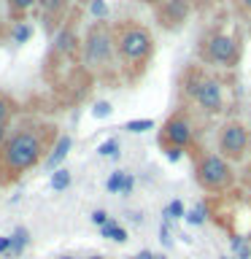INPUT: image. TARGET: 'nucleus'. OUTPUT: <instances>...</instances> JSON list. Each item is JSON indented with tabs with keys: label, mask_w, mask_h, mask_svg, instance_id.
<instances>
[{
	"label": "nucleus",
	"mask_w": 251,
	"mask_h": 259,
	"mask_svg": "<svg viewBox=\"0 0 251 259\" xmlns=\"http://www.w3.org/2000/svg\"><path fill=\"white\" fill-rule=\"evenodd\" d=\"M124 130L127 133H146V130H154V119H130Z\"/></svg>",
	"instance_id": "22"
},
{
	"label": "nucleus",
	"mask_w": 251,
	"mask_h": 259,
	"mask_svg": "<svg viewBox=\"0 0 251 259\" xmlns=\"http://www.w3.org/2000/svg\"><path fill=\"white\" fill-rule=\"evenodd\" d=\"M11 38H14V44H27V40L32 38V27H30L27 22H19V24L14 27Z\"/></svg>",
	"instance_id": "20"
},
{
	"label": "nucleus",
	"mask_w": 251,
	"mask_h": 259,
	"mask_svg": "<svg viewBox=\"0 0 251 259\" xmlns=\"http://www.w3.org/2000/svg\"><path fill=\"white\" fill-rule=\"evenodd\" d=\"M8 6H11L14 14H24V11H30L32 6H38V0H8Z\"/></svg>",
	"instance_id": "26"
},
{
	"label": "nucleus",
	"mask_w": 251,
	"mask_h": 259,
	"mask_svg": "<svg viewBox=\"0 0 251 259\" xmlns=\"http://www.w3.org/2000/svg\"><path fill=\"white\" fill-rule=\"evenodd\" d=\"M70 146H73V138H70V135H60V138H57V143L52 146V154H49V157L44 159V167L54 173V170L62 165V159L68 157Z\"/></svg>",
	"instance_id": "10"
},
{
	"label": "nucleus",
	"mask_w": 251,
	"mask_h": 259,
	"mask_svg": "<svg viewBox=\"0 0 251 259\" xmlns=\"http://www.w3.org/2000/svg\"><path fill=\"white\" fill-rule=\"evenodd\" d=\"M124 170H113V173L108 176V181H105V189H108L111 194H121V184H124Z\"/></svg>",
	"instance_id": "19"
},
{
	"label": "nucleus",
	"mask_w": 251,
	"mask_h": 259,
	"mask_svg": "<svg viewBox=\"0 0 251 259\" xmlns=\"http://www.w3.org/2000/svg\"><path fill=\"white\" fill-rule=\"evenodd\" d=\"M97 154H100V157H119V141L116 138L103 141L100 146H97Z\"/></svg>",
	"instance_id": "23"
},
{
	"label": "nucleus",
	"mask_w": 251,
	"mask_h": 259,
	"mask_svg": "<svg viewBox=\"0 0 251 259\" xmlns=\"http://www.w3.org/2000/svg\"><path fill=\"white\" fill-rule=\"evenodd\" d=\"M149 3H154V0H149Z\"/></svg>",
	"instance_id": "37"
},
{
	"label": "nucleus",
	"mask_w": 251,
	"mask_h": 259,
	"mask_svg": "<svg viewBox=\"0 0 251 259\" xmlns=\"http://www.w3.org/2000/svg\"><path fill=\"white\" fill-rule=\"evenodd\" d=\"M162 151H165L168 162H173V165H176V162H181V159H184V149H176V146H170V149H162Z\"/></svg>",
	"instance_id": "29"
},
{
	"label": "nucleus",
	"mask_w": 251,
	"mask_h": 259,
	"mask_svg": "<svg viewBox=\"0 0 251 259\" xmlns=\"http://www.w3.org/2000/svg\"><path fill=\"white\" fill-rule=\"evenodd\" d=\"M73 181V176H70V170L68 167H57L54 173H52V181H49V186H52L54 192H65L70 186Z\"/></svg>",
	"instance_id": "14"
},
{
	"label": "nucleus",
	"mask_w": 251,
	"mask_h": 259,
	"mask_svg": "<svg viewBox=\"0 0 251 259\" xmlns=\"http://www.w3.org/2000/svg\"><path fill=\"white\" fill-rule=\"evenodd\" d=\"M113 40H116V57L127 68H143L154 54V38L151 32L138 22H121L113 27Z\"/></svg>",
	"instance_id": "2"
},
{
	"label": "nucleus",
	"mask_w": 251,
	"mask_h": 259,
	"mask_svg": "<svg viewBox=\"0 0 251 259\" xmlns=\"http://www.w3.org/2000/svg\"><path fill=\"white\" fill-rule=\"evenodd\" d=\"M0 184H3V181H0Z\"/></svg>",
	"instance_id": "39"
},
{
	"label": "nucleus",
	"mask_w": 251,
	"mask_h": 259,
	"mask_svg": "<svg viewBox=\"0 0 251 259\" xmlns=\"http://www.w3.org/2000/svg\"><path fill=\"white\" fill-rule=\"evenodd\" d=\"M30 243V232L24 230V227H16L14 235H11V256H19L24 248H27Z\"/></svg>",
	"instance_id": "15"
},
{
	"label": "nucleus",
	"mask_w": 251,
	"mask_h": 259,
	"mask_svg": "<svg viewBox=\"0 0 251 259\" xmlns=\"http://www.w3.org/2000/svg\"><path fill=\"white\" fill-rule=\"evenodd\" d=\"M108 222H111V216L105 213L103 208H97V210H92V224H97V227H105V224H108Z\"/></svg>",
	"instance_id": "28"
},
{
	"label": "nucleus",
	"mask_w": 251,
	"mask_h": 259,
	"mask_svg": "<svg viewBox=\"0 0 251 259\" xmlns=\"http://www.w3.org/2000/svg\"><path fill=\"white\" fill-rule=\"evenodd\" d=\"M70 0H38V8L46 19H60V16L68 11Z\"/></svg>",
	"instance_id": "11"
},
{
	"label": "nucleus",
	"mask_w": 251,
	"mask_h": 259,
	"mask_svg": "<svg viewBox=\"0 0 251 259\" xmlns=\"http://www.w3.org/2000/svg\"><path fill=\"white\" fill-rule=\"evenodd\" d=\"M6 138H8V124H0V146L6 143Z\"/></svg>",
	"instance_id": "32"
},
{
	"label": "nucleus",
	"mask_w": 251,
	"mask_h": 259,
	"mask_svg": "<svg viewBox=\"0 0 251 259\" xmlns=\"http://www.w3.org/2000/svg\"><path fill=\"white\" fill-rule=\"evenodd\" d=\"M216 149H219V157H224L227 162H240L246 159V154L251 149V133L243 121H224L219 127V135H216Z\"/></svg>",
	"instance_id": "7"
},
{
	"label": "nucleus",
	"mask_w": 251,
	"mask_h": 259,
	"mask_svg": "<svg viewBox=\"0 0 251 259\" xmlns=\"http://www.w3.org/2000/svg\"><path fill=\"white\" fill-rule=\"evenodd\" d=\"M232 254L235 259H251V243L240 235H232Z\"/></svg>",
	"instance_id": "17"
},
{
	"label": "nucleus",
	"mask_w": 251,
	"mask_h": 259,
	"mask_svg": "<svg viewBox=\"0 0 251 259\" xmlns=\"http://www.w3.org/2000/svg\"><path fill=\"white\" fill-rule=\"evenodd\" d=\"M162 222H176V219H181V216H186L184 213V202L181 200H173V202H168V208L162 210Z\"/></svg>",
	"instance_id": "18"
},
{
	"label": "nucleus",
	"mask_w": 251,
	"mask_h": 259,
	"mask_svg": "<svg viewBox=\"0 0 251 259\" xmlns=\"http://www.w3.org/2000/svg\"><path fill=\"white\" fill-rule=\"evenodd\" d=\"M133 259H138V256H133Z\"/></svg>",
	"instance_id": "38"
},
{
	"label": "nucleus",
	"mask_w": 251,
	"mask_h": 259,
	"mask_svg": "<svg viewBox=\"0 0 251 259\" xmlns=\"http://www.w3.org/2000/svg\"><path fill=\"white\" fill-rule=\"evenodd\" d=\"M194 143V124L192 119L186 116L184 111H176L173 116L165 119V124L159 130V146L162 149H170V146H176V149H192Z\"/></svg>",
	"instance_id": "8"
},
{
	"label": "nucleus",
	"mask_w": 251,
	"mask_h": 259,
	"mask_svg": "<svg viewBox=\"0 0 251 259\" xmlns=\"http://www.w3.org/2000/svg\"><path fill=\"white\" fill-rule=\"evenodd\" d=\"M49 141H52V127L49 124H27L14 130L0 146V181L8 184L22 173H27L46 159Z\"/></svg>",
	"instance_id": "1"
},
{
	"label": "nucleus",
	"mask_w": 251,
	"mask_h": 259,
	"mask_svg": "<svg viewBox=\"0 0 251 259\" xmlns=\"http://www.w3.org/2000/svg\"><path fill=\"white\" fill-rule=\"evenodd\" d=\"M87 259H103L100 254H92V256H87Z\"/></svg>",
	"instance_id": "34"
},
{
	"label": "nucleus",
	"mask_w": 251,
	"mask_h": 259,
	"mask_svg": "<svg viewBox=\"0 0 251 259\" xmlns=\"http://www.w3.org/2000/svg\"><path fill=\"white\" fill-rule=\"evenodd\" d=\"M159 240H162V246H173V238H170V222L159 224Z\"/></svg>",
	"instance_id": "27"
},
{
	"label": "nucleus",
	"mask_w": 251,
	"mask_h": 259,
	"mask_svg": "<svg viewBox=\"0 0 251 259\" xmlns=\"http://www.w3.org/2000/svg\"><path fill=\"white\" fill-rule=\"evenodd\" d=\"M186 16H189V0H162L159 22H165V27H178Z\"/></svg>",
	"instance_id": "9"
},
{
	"label": "nucleus",
	"mask_w": 251,
	"mask_h": 259,
	"mask_svg": "<svg viewBox=\"0 0 251 259\" xmlns=\"http://www.w3.org/2000/svg\"><path fill=\"white\" fill-rule=\"evenodd\" d=\"M60 259H76V256H60Z\"/></svg>",
	"instance_id": "36"
},
{
	"label": "nucleus",
	"mask_w": 251,
	"mask_h": 259,
	"mask_svg": "<svg viewBox=\"0 0 251 259\" xmlns=\"http://www.w3.org/2000/svg\"><path fill=\"white\" fill-rule=\"evenodd\" d=\"M133 189H135V178H133V173H127L124 176V184H121V194H133Z\"/></svg>",
	"instance_id": "30"
},
{
	"label": "nucleus",
	"mask_w": 251,
	"mask_h": 259,
	"mask_svg": "<svg viewBox=\"0 0 251 259\" xmlns=\"http://www.w3.org/2000/svg\"><path fill=\"white\" fill-rule=\"evenodd\" d=\"M81 60L95 73H105L113 68L116 40H113V27H108V22H95L87 30V38L81 40Z\"/></svg>",
	"instance_id": "3"
},
{
	"label": "nucleus",
	"mask_w": 251,
	"mask_h": 259,
	"mask_svg": "<svg viewBox=\"0 0 251 259\" xmlns=\"http://www.w3.org/2000/svg\"><path fill=\"white\" fill-rule=\"evenodd\" d=\"M89 14H92L97 22L108 19V6H105V0H89Z\"/></svg>",
	"instance_id": "21"
},
{
	"label": "nucleus",
	"mask_w": 251,
	"mask_h": 259,
	"mask_svg": "<svg viewBox=\"0 0 251 259\" xmlns=\"http://www.w3.org/2000/svg\"><path fill=\"white\" fill-rule=\"evenodd\" d=\"M0 256H11V238H0Z\"/></svg>",
	"instance_id": "31"
},
{
	"label": "nucleus",
	"mask_w": 251,
	"mask_h": 259,
	"mask_svg": "<svg viewBox=\"0 0 251 259\" xmlns=\"http://www.w3.org/2000/svg\"><path fill=\"white\" fill-rule=\"evenodd\" d=\"M235 3H238L243 11H248V14H251V0H235Z\"/></svg>",
	"instance_id": "33"
},
{
	"label": "nucleus",
	"mask_w": 251,
	"mask_h": 259,
	"mask_svg": "<svg viewBox=\"0 0 251 259\" xmlns=\"http://www.w3.org/2000/svg\"><path fill=\"white\" fill-rule=\"evenodd\" d=\"M184 92L189 100H194L205 113H222L224 111V89L211 73H205L197 65H192L184 73Z\"/></svg>",
	"instance_id": "4"
},
{
	"label": "nucleus",
	"mask_w": 251,
	"mask_h": 259,
	"mask_svg": "<svg viewBox=\"0 0 251 259\" xmlns=\"http://www.w3.org/2000/svg\"><path fill=\"white\" fill-rule=\"evenodd\" d=\"M219 259H235V256H227V254H222V256H219Z\"/></svg>",
	"instance_id": "35"
},
{
	"label": "nucleus",
	"mask_w": 251,
	"mask_h": 259,
	"mask_svg": "<svg viewBox=\"0 0 251 259\" xmlns=\"http://www.w3.org/2000/svg\"><path fill=\"white\" fill-rule=\"evenodd\" d=\"M100 235H103V238H108V240H113V243H124L127 240V230L119 222H113V219L105 227H100Z\"/></svg>",
	"instance_id": "13"
},
{
	"label": "nucleus",
	"mask_w": 251,
	"mask_h": 259,
	"mask_svg": "<svg viewBox=\"0 0 251 259\" xmlns=\"http://www.w3.org/2000/svg\"><path fill=\"white\" fill-rule=\"evenodd\" d=\"M194 178H197L200 189L205 192H227L235 184V170L224 157L214 151H202L194 157Z\"/></svg>",
	"instance_id": "5"
},
{
	"label": "nucleus",
	"mask_w": 251,
	"mask_h": 259,
	"mask_svg": "<svg viewBox=\"0 0 251 259\" xmlns=\"http://www.w3.org/2000/svg\"><path fill=\"white\" fill-rule=\"evenodd\" d=\"M200 54L205 57V62L219 65V68H235L240 62V40L232 32L224 30H214L202 38V49Z\"/></svg>",
	"instance_id": "6"
},
{
	"label": "nucleus",
	"mask_w": 251,
	"mask_h": 259,
	"mask_svg": "<svg viewBox=\"0 0 251 259\" xmlns=\"http://www.w3.org/2000/svg\"><path fill=\"white\" fill-rule=\"evenodd\" d=\"M186 222H189L192 227H202V224H205V219H208V208L205 205H202V202H197V205H194L192 210H186Z\"/></svg>",
	"instance_id": "16"
},
{
	"label": "nucleus",
	"mask_w": 251,
	"mask_h": 259,
	"mask_svg": "<svg viewBox=\"0 0 251 259\" xmlns=\"http://www.w3.org/2000/svg\"><path fill=\"white\" fill-rule=\"evenodd\" d=\"M78 49V38L73 35V30H60V35L54 40V52L60 54H73Z\"/></svg>",
	"instance_id": "12"
},
{
	"label": "nucleus",
	"mask_w": 251,
	"mask_h": 259,
	"mask_svg": "<svg viewBox=\"0 0 251 259\" xmlns=\"http://www.w3.org/2000/svg\"><path fill=\"white\" fill-rule=\"evenodd\" d=\"M111 113H113V105L108 100H97L95 108H92V116L95 119H105V116H111Z\"/></svg>",
	"instance_id": "25"
},
{
	"label": "nucleus",
	"mask_w": 251,
	"mask_h": 259,
	"mask_svg": "<svg viewBox=\"0 0 251 259\" xmlns=\"http://www.w3.org/2000/svg\"><path fill=\"white\" fill-rule=\"evenodd\" d=\"M11 113H14V103H11V97L0 92V124H8Z\"/></svg>",
	"instance_id": "24"
}]
</instances>
